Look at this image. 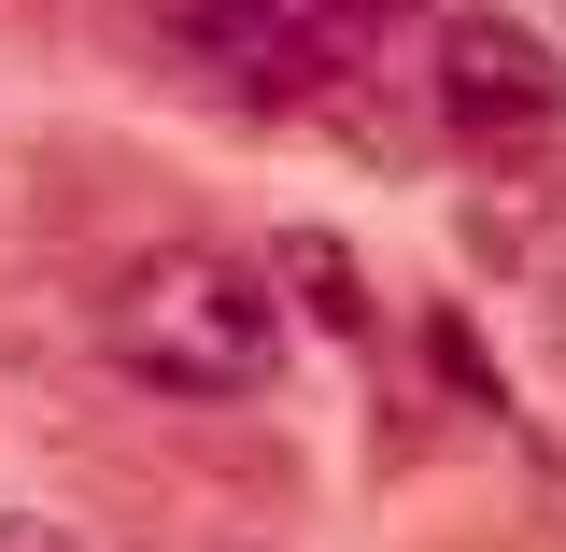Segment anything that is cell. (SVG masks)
I'll return each mask as SVG.
<instances>
[{
	"instance_id": "3957f363",
	"label": "cell",
	"mask_w": 566,
	"mask_h": 552,
	"mask_svg": "<svg viewBox=\"0 0 566 552\" xmlns=\"http://www.w3.org/2000/svg\"><path fill=\"white\" fill-rule=\"evenodd\" d=\"M424 114L468 142V156H510V142H553V114H566V71H553V43L524 29V14H439L424 29Z\"/></svg>"
},
{
	"instance_id": "5b68a950",
	"label": "cell",
	"mask_w": 566,
	"mask_h": 552,
	"mask_svg": "<svg viewBox=\"0 0 566 552\" xmlns=\"http://www.w3.org/2000/svg\"><path fill=\"white\" fill-rule=\"evenodd\" d=\"M0 552H71V539L43 524V510H0Z\"/></svg>"
},
{
	"instance_id": "6da1fadb",
	"label": "cell",
	"mask_w": 566,
	"mask_h": 552,
	"mask_svg": "<svg viewBox=\"0 0 566 552\" xmlns=\"http://www.w3.org/2000/svg\"><path fill=\"white\" fill-rule=\"evenodd\" d=\"M99 354L128 383H156V397H255L283 368V298L227 241H156L99 298Z\"/></svg>"
},
{
	"instance_id": "277c9868",
	"label": "cell",
	"mask_w": 566,
	"mask_h": 552,
	"mask_svg": "<svg viewBox=\"0 0 566 552\" xmlns=\"http://www.w3.org/2000/svg\"><path fill=\"white\" fill-rule=\"evenodd\" d=\"M270 298H297V312H312V326H340V341L368 326V298H354V256L326 241V227H297V241L270 256Z\"/></svg>"
},
{
	"instance_id": "7a4b0ae2",
	"label": "cell",
	"mask_w": 566,
	"mask_h": 552,
	"mask_svg": "<svg viewBox=\"0 0 566 552\" xmlns=\"http://www.w3.org/2000/svg\"><path fill=\"white\" fill-rule=\"evenodd\" d=\"M156 43L241 114H340L411 43L397 0H156Z\"/></svg>"
}]
</instances>
